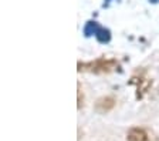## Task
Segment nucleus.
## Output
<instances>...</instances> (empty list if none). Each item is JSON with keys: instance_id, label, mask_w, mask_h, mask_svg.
I'll list each match as a JSON object with an SVG mask.
<instances>
[{"instance_id": "f257e3e1", "label": "nucleus", "mask_w": 159, "mask_h": 141, "mask_svg": "<svg viewBox=\"0 0 159 141\" xmlns=\"http://www.w3.org/2000/svg\"><path fill=\"white\" fill-rule=\"evenodd\" d=\"M118 68H119V63L115 59L99 57L93 61H87V63L78 61V71H87V73H95V74L112 73V71L118 70Z\"/></svg>"}, {"instance_id": "f03ea898", "label": "nucleus", "mask_w": 159, "mask_h": 141, "mask_svg": "<svg viewBox=\"0 0 159 141\" xmlns=\"http://www.w3.org/2000/svg\"><path fill=\"white\" fill-rule=\"evenodd\" d=\"M84 34L85 37L95 36L99 43H108L111 40V31L105 27L99 26L97 21H87V24L84 26Z\"/></svg>"}, {"instance_id": "7ed1b4c3", "label": "nucleus", "mask_w": 159, "mask_h": 141, "mask_svg": "<svg viewBox=\"0 0 159 141\" xmlns=\"http://www.w3.org/2000/svg\"><path fill=\"white\" fill-rule=\"evenodd\" d=\"M129 84H132V86H136V98H142L145 96V93L149 90V87L152 86V80H149V78H145L142 76H134L129 81Z\"/></svg>"}, {"instance_id": "20e7f679", "label": "nucleus", "mask_w": 159, "mask_h": 141, "mask_svg": "<svg viewBox=\"0 0 159 141\" xmlns=\"http://www.w3.org/2000/svg\"><path fill=\"white\" fill-rule=\"evenodd\" d=\"M126 141H152V140H151V135H149V133L145 128L134 127L128 131Z\"/></svg>"}, {"instance_id": "39448f33", "label": "nucleus", "mask_w": 159, "mask_h": 141, "mask_svg": "<svg viewBox=\"0 0 159 141\" xmlns=\"http://www.w3.org/2000/svg\"><path fill=\"white\" fill-rule=\"evenodd\" d=\"M114 106H115V98L107 96V97H101L95 103V110L98 113H108L109 110L114 108Z\"/></svg>"}, {"instance_id": "423d86ee", "label": "nucleus", "mask_w": 159, "mask_h": 141, "mask_svg": "<svg viewBox=\"0 0 159 141\" xmlns=\"http://www.w3.org/2000/svg\"><path fill=\"white\" fill-rule=\"evenodd\" d=\"M83 101H84V96H83V91H81V86L78 83V108L83 107V104H84Z\"/></svg>"}]
</instances>
